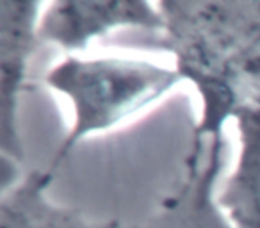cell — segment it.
<instances>
[{"mask_svg":"<svg viewBox=\"0 0 260 228\" xmlns=\"http://www.w3.org/2000/svg\"><path fill=\"white\" fill-rule=\"evenodd\" d=\"M0 13V70H2V148L18 150L15 132L16 94L25 75V61L32 47L34 2H2Z\"/></svg>","mask_w":260,"mask_h":228,"instance_id":"3957f363","label":"cell"},{"mask_svg":"<svg viewBox=\"0 0 260 228\" xmlns=\"http://www.w3.org/2000/svg\"><path fill=\"white\" fill-rule=\"evenodd\" d=\"M160 18L148 2H57L40 27V36L66 48H79L89 38L118 25L160 27Z\"/></svg>","mask_w":260,"mask_h":228,"instance_id":"7a4b0ae2","label":"cell"},{"mask_svg":"<svg viewBox=\"0 0 260 228\" xmlns=\"http://www.w3.org/2000/svg\"><path fill=\"white\" fill-rule=\"evenodd\" d=\"M180 75L141 59H66L47 82L72 100L75 121L55 155L64 159L84 136L111 128L166 94Z\"/></svg>","mask_w":260,"mask_h":228,"instance_id":"6da1fadb","label":"cell"},{"mask_svg":"<svg viewBox=\"0 0 260 228\" xmlns=\"http://www.w3.org/2000/svg\"><path fill=\"white\" fill-rule=\"evenodd\" d=\"M47 182L48 177L45 175H34L2 200V228H119L116 224H87L50 207L41 196Z\"/></svg>","mask_w":260,"mask_h":228,"instance_id":"5b68a950","label":"cell"},{"mask_svg":"<svg viewBox=\"0 0 260 228\" xmlns=\"http://www.w3.org/2000/svg\"><path fill=\"white\" fill-rule=\"evenodd\" d=\"M242 152L223 196L239 228H260V111L241 112Z\"/></svg>","mask_w":260,"mask_h":228,"instance_id":"277c9868","label":"cell"}]
</instances>
